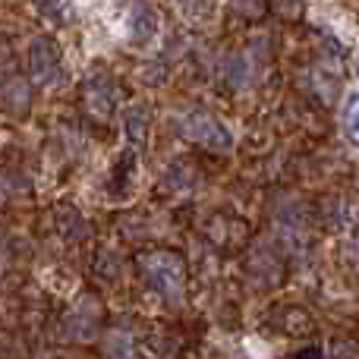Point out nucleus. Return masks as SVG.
I'll return each mask as SVG.
<instances>
[{
    "instance_id": "obj_1",
    "label": "nucleus",
    "mask_w": 359,
    "mask_h": 359,
    "mask_svg": "<svg viewBox=\"0 0 359 359\" xmlns=\"http://www.w3.org/2000/svg\"><path fill=\"white\" fill-rule=\"evenodd\" d=\"M142 274L151 284V290L168 303H180L186 290V271L183 262L174 252H151L142 259Z\"/></svg>"
},
{
    "instance_id": "obj_2",
    "label": "nucleus",
    "mask_w": 359,
    "mask_h": 359,
    "mask_svg": "<svg viewBox=\"0 0 359 359\" xmlns=\"http://www.w3.org/2000/svg\"><path fill=\"white\" fill-rule=\"evenodd\" d=\"M29 69L38 86H54L60 79V48L50 38H35L29 44Z\"/></svg>"
},
{
    "instance_id": "obj_3",
    "label": "nucleus",
    "mask_w": 359,
    "mask_h": 359,
    "mask_svg": "<svg viewBox=\"0 0 359 359\" xmlns=\"http://www.w3.org/2000/svg\"><path fill=\"white\" fill-rule=\"evenodd\" d=\"M183 133H186V139H192V142L205 145V149H211V151H230V145H233V136H230L215 117H208V114H192V117H186Z\"/></svg>"
},
{
    "instance_id": "obj_4",
    "label": "nucleus",
    "mask_w": 359,
    "mask_h": 359,
    "mask_svg": "<svg viewBox=\"0 0 359 359\" xmlns=\"http://www.w3.org/2000/svg\"><path fill=\"white\" fill-rule=\"evenodd\" d=\"M126 38H130L136 48H149L158 38V16L149 4H136L126 16Z\"/></svg>"
},
{
    "instance_id": "obj_5",
    "label": "nucleus",
    "mask_w": 359,
    "mask_h": 359,
    "mask_svg": "<svg viewBox=\"0 0 359 359\" xmlns=\"http://www.w3.org/2000/svg\"><path fill=\"white\" fill-rule=\"evenodd\" d=\"M126 133H130L133 142H142L145 133H149V107L145 104H133L126 111Z\"/></svg>"
},
{
    "instance_id": "obj_6",
    "label": "nucleus",
    "mask_w": 359,
    "mask_h": 359,
    "mask_svg": "<svg viewBox=\"0 0 359 359\" xmlns=\"http://www.w3.org/2000/svg\"><path fill=\"white\" fill-rule=\"evenodd\" d=\"M344 130H347V136L359 142V95L347 101V107H344Z\"/></svg>"
},
{
    "instance_id": "obj_7",
    "label": "nucleus",
    "mask_w": 359,
    "mask_h": 359,
    "mask_svg": "<svg viewBox=\"0 0 359 359\" xmlns=\"http://www.w3.org/2000/svg\"><path fill=\"white\" fill-rule=\"evenodd\" d=\"M38 6L44 10V16H48L50 22H67L69 19V6L63 4V0H38Z\"/></svg>"
},
{
    "instance_id": "obj_8",
    "label": "nucleus",
    "mask_w": 359,
    "mask_h": 359,
    "mask_svg": "<svg viewBox=\"0 0 359 359\" xmlns=\"http://www.w3.org/2000/svg\"><path fill=\"white\" fill-rule=\"evenodd\" d=\"M274 6H278L280 13H287V16H293V13H299L303 0H274Z\"/></svg>"
},
{
    "instance_id": "obj_9",
    "label": "nucleus",
    "mask_w": 359,
    "mask_h": 359,
    "mask_svg": "<svg viewBox=\"0 0 359 359\" xmlns=\"http://www.w3.org/2000/svg\"><path fill=\"white\" fill-rule=\"evenodd\" d=\"M259 4L262 0H236V6H243L246 13H259Z\"/></svg>"
},
{
    "instance_id": "obj_10",
    "label": "nucleus",
    "mask_w": 359,
    "mask_h": 359,
    "mask_svg": "<svg viewBox=\"0 0 359 359\" xmlns=\"http://www.w3.org/2000/svg\"><path fill=\"white\" fill-rule=\"evenodd\" d=\"M356 76H359V57H356Z\"/></svg>"
}]
</instances>
